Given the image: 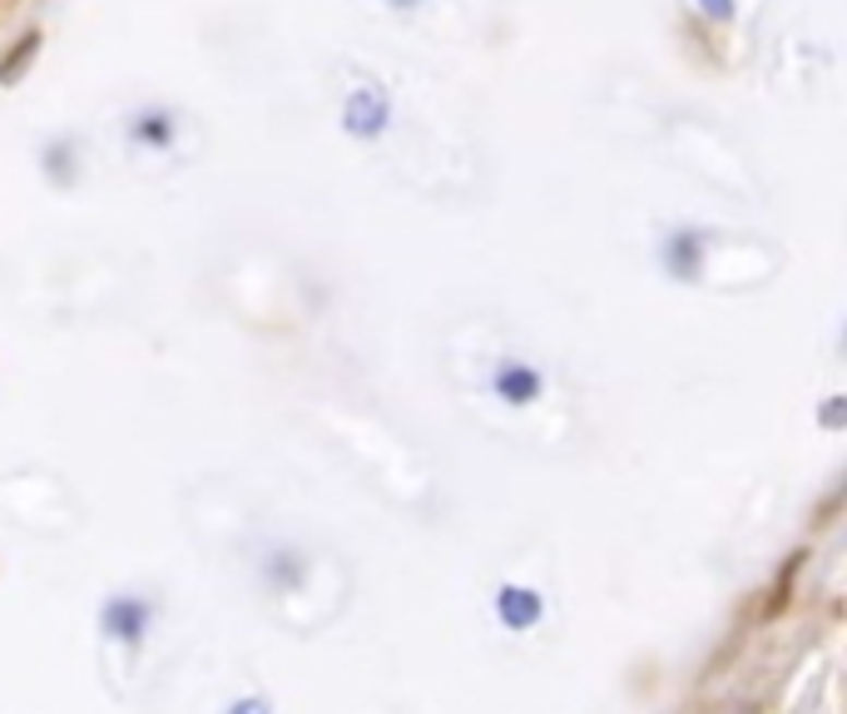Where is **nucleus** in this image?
<instances>
[{
	"instance_id": "obj_1",
	"label": "nucleus",
	"mask_w": 847,
	"mask_h": 714,
	"mask_svg": "<svg viewBox=\"0 0 847 714\" xmlns=\"http://www.w3.org/2000/svg\"><path fill=\"white\" fill-rule=\"evenodd\" d=\"M386 119H392V99H386L382 85H362L347 95L343 105V130L353 134V140H382L386 134Z\"/></svg>"
},
{
	"instance_id": "obj_2",
	"label": "nucleus",
	"mask_w": 847,
	"mask_h": 714,
	"mask_svg": "<svg viewBox=\"0 0 847 714\" xmlns=\"http://www.w3.org/2000/svg\"><path fill=\"white\" fill-rule=\"evenodd\" d=\"M124 134H129V144H134V150L169 154L174 140H179V115H174L169 105H144V109H134V115H129Z\"/></svg>"
},
{
	"instance_id": "obj_3",
	"label": "nucleus",
	"mask_w": 847,
	"mask_h": 714,
	"mask_svg": "<svg viewBox=\"0 0 847 714\" xmlns=\"http://www.w3.org/2000/svg\"><path fill=\"white\" fill-rule=\"evenodd\" d=\"M40 169L55 189H70L80 179V154H75V134H55L40 144Z\"/></svg>"
},
{
	"instance_id": "obj_4",
	"label": "nucleus",
	"mask_w": 847,
	"mask_h": 714,
	"mask_svg": "<svg viewBox=\"0 0 847 714\" xmlns=\"http://www.w3.org/2000/svg\"><path fill=\"white\" fill-rule=\"evenodd\" d=\"M699 253H704L699 228H675V234L665 238V263H669L675 278H694V273H699Z\"/></svg>"
},
{
	"instance_id": "obj_5",
	"label": "nucleus",
	"mask_w": 847,
	"mask_h": 714,
	"mask_svg": "<svg viewBox=\"0 0 847 714\" xmlns=\"http://www.w3.org/2000/svg\"><path fill=\"white\" fill-rule=\"evenodd\" d=\"M501 392L511 402H526V397H536V372H526V368H511V372H501Z\"/></svg>"
},
{
	"instance_id": "obj_6",
	"label": "nucleus",
	"mask_w": 847,
	"mask_h": 714,
	"mask_svg": "<svg viewBox=\"0 0 847 714\" xmlns=\"http://www.w3.org/2000/svg\"><path fill=\"white\" fill-rule=\"evenodd\" d=\"M40 50V35H25V45H21V55H5V60H0V85H11V75H21L25 70V60H31V55Z\"/></svg>"
},
{
	"instance_id": "obj_7",
	"label": "nucleus",
	"mask_w": 847,
	"mask_h": 714,
	"mask_svg": "<svg viewBox=\"0 0 847 714\" xmlns=\"http://www.w3.org/2000/svg\"><path fill=\"white\" fill-rule=\"evenodd\" d=\"M699 11L714 25H724V21H733V0H699Z\"/></svg>"
},
{
	"instance_id": "obj_8",
	"label": "nucleus",
	"mask_w": 847,
	"mask_h": 714,
	"mask_svg": "<svg viewBox=\"0 0 847 714\" xmlns=\"http://www.w3.org/2000/svg\"><path fill=\"white\" fill-rule=\"evenodd\" d=\"M382 5H386V11H417L421 0H382Z\"/></svg>"
}]
</instances>
